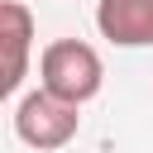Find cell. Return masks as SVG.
<instances>
[{
	"label": "cell",
	"mask_w": 153,
	"mask_h": 153,
	"mask_svg": "<svg viewBox=\"0 0 153 153\" xmlns=\"http://www.w3.org/2000/svg\"><path fill=\"white\" fill-rule=\"evenodd\" d=\"M100 81H105V62L81 38H57L38 53V86H48L72 105H86L91 96H100Z\"/></svg>",
	"instance_id": "6da1fadb"
},
{
	"label": "cell",
	"mask_w": 153,
	"mask_h": 153,
	"mask_svg": "<svg viewBox=\"0 0 153 153\" xmlns=\"http://www.w3.org/2000/svg\"><path fill=\"white\" fill-rule=\"evenodd\" d=\"M76 110H81V105H72V100L53 96L48 86H38V91L19 96V105H14V134H19L29 148H38V153L67 148V143L76 139V129H81V115H76Z\"/></svg>",
	"instance_id": "7a4b0ae2"
},
{
	"label": "cell",
	"mask_w": 153,
	"mask_h": 153,
	"mask_svg": "<svg viewBox=\"0 0 153 153\" xmlns=\"http://www.w3.org/2000/svg\"><path fill=\"white\" fill-rule=\"evenodd\" d=\"M96 29L115 48L153 43V0H96Z\"/></svg>",
	"instance_id": "3957f363"
},
{
	"label": "cell",
	"mask_w": 153,
	"mask_h": 153,
	"mask_svg": "<svg viewBox=\"0 0 153 153\" xmlns=\"http://www.w3.org/2000/svg\"><path fill=\"white\" fill-rule=\"evenodd\" d=\"M0 38H5V76H0V91L14 96L29 76V48H33V14L29 5L19 0H5L0 5Z\"/></svg>",
	"instance_id": "277c9868"
}]
</instances>
